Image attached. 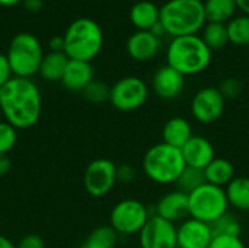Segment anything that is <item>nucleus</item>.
Returning <instances> with one entry per match:
<instances>
[{"instance_id":"obj_1","label":"nucleus","mask_w":249,"mask_h":248,"mask_svg":"<svg viewBox=\"0 0 249 248\" xmlns=\"http://www.w3.org/2000/svg\"><path fill=\"white\" fill-rule=\"evenodd\" d=\"M42 98L38 85L32 79L13 76L0 89L1 118L18 130L36 124L41 117Z\"/></svg>"},{"instance_id":"obj_2","label":"nucleus","mask_w":249,"mask_h":248,"mask_svg":"<svg viewBox=\"0 0 249 248\" xmlns=\"http://www.w3.org/2000/svg\"><path fill=\"white\" fill-rule=\"evenodd\" d=\"M159 22L172 38L198 35L206 20L203 0H168L160 6Z\"/></svg>"},{"instance_id":"obj_3","label":"nucleus","mask_w":249,"mask_h":248,"mask_svg":"<svg viewBox=\"0 0 249 248\" xmlns=\"http://www.w3.org/2000/svg\"><path fill=\"white\" fill-rule=\"evenodd\" d=\"M213 51L206 45L200 35H185L172 38L168 51V66L179 72L182 76H194L203 73L212 63Z\"/></svg>"},{"instance_id":"obj_4","label":"nucleus","mask_w":249,"mask_h":248,"mask_svg":"<svg viewBox=\"0 0 249 248\" xmlns=\"http://www.w3.org/2000/svg\"><path fill=\"white\" fill-rule=\"evenodd\" d=\"M64 53L70 60L92 61L104 47L102 28L90 18H79L66 29Z\"/></svg>"},{"instance_id":"obj_5","label":"nucleus","mask_w":249,"mask_h":248,"mask_svg":"<svg viewBox=\"0 0 249 248\" xmlns=\"http://www.w3.org/2000/svg\"><path fill=\"white\" fill-rule=\"evenodd\" d=\"M142 167L150 181L160 186H168L178 181L187 165L181 149L160 142L150 146L144 152Z\"/></svg>"},{"instance_id":"obj_6","label":"nucleus","mask_w":249,"mask_h":248,"mask_svg":"<svg viewBox=\"0 0 249 248\" xmlns=\"http://www.w3.org/2000/svg\"><path fill=\"white\" fill-rule=\"evenodd\" d=\"M44 56L39 39L28 32H20L13 37L6 53L13 76L26 79H31L39 72Z\"/></svg>"},{"instance_id":"obj_7","label":"nucleus","mask_w":249,"mask_h":248,"mask_svg":"<svg viewBox=\"0 0 249 248\" xmlns=\"http://www.w3.org/2000/svg\"><path fill=\"white\" fill-rule=\"evenodd\" d=\"M190 218L212 225L226 212H229V202L226 191L222 187L204 183L197 190L188 194Z\"/></svg>"},{"instance_id":"obj_8","label":"nucleus","mask_w":249,"mask_h":248,"mask_svg":"<svg viewBox=\"0 0 249 248\" xmlns=\"http://www.w3.org/2000/svg\"><path fill=\"white\" fill-rule=\"evenodd\" d=\"M152 216L149 208L139 199L118 202L109 213V227L123 237L139 235Z\"/></svg>"},{"instance_id":"obj_9","label":"nucleus","mask_w":249,"mask_h":248,"mask_svg":"<svg viewBox=\"0 0 249 248\" xmlns=\"http://www.w3.org/2000/svg\"><path fill=\"white\" fill-rule=\"evenodd\" d=\"M149 98V88L137 76H125L111 86L109 102L123 113H131L142 108Z\"/></svg>"},{"instance_id":"obj_10","label":"nucleus","mask_w":249,"mask_h":248,"mask_svg":"<svg viewBox=\"0 0 249 248\" xmlns=\"http://www.w3.org/2000/svg\"><path fill=\"white\" fill-rule=\"evenodd\" d=\"M117 183V165L111 159L98 158L86 167L83 184L92 197L107 196Z\"/></svg>"},{"instance_id":"obj_11","label":"nucleus","mask_w":249,"mask_h":248,"mask_svg":"<svg viewBox=\"0 0 249 248\" xmlns=\"http://www.w3.org/2000/svg\"><path fill=\"white\" fill-rule=\"evenodd\" d=\"M226 107V99L214 86H206L197 91L191 99V114L193 117L203 124H212L217 121Z\"/></svg>"},{"instance_id":"obj_12","label":"nucleus","mask_w":249,"mask_h":248,"mask_svg":"<svg viewBox=\"0 0 249 248\" xmlns=\"http://www.w3.org/2000/svg\"><path fill=\"white\" fill-rule=\"evenodd\" d=\"M140 248H178L177 244V225L152 215L139 234Z\"/></svg>"},{"instance_id":"obj_13","label":"nucleus","mask_w":249,"mask_h":248,"mask_svg":"<svg viewBox=\"0 0 249 248\" xmlns=\"http://www.w3.org/2000/svg\"><path fill=\"white\" fill-rule=\"evenodd\" d=\"M213 241L212 225L187 218L177 225V244L178 248H209Z\"/></svg>"},{"instance_id":"obj_14","label":"nucleus","mask_w":249,"mask_h":248,"mask_svg":"<svg viewBox=\"0 0 249 248\" xmlns=\"http://www.w3.org/2000/svg\"><path fill=\"white\" fill-rule=\"evenodd\" d=\"M155 215L172 222V224H181L187 218H190V205H188V194L172 190L166 194H163L155 208Z\"/></svg>"},{"instance_id":"obj_15","label":"nucleus","mask_w":249,"mask_h":248,"mask_svg":"<svg viewBox=\"0 0 249 248\" xmlns=\"http://www.w3.org/2000/svg\"><path fill=\"white\" fill-rule=\"evenodd\" d=\"M184 86L185 76L168 64L159 67L152 77V89L162 99H175L182 94Z\"/></svg>"},{"instance_id":"obj_16","label":"nucleus","mask_w":249,"mask_h":248,"mask_svg":"<svg viewBox=\"0 0 249 248\" xmlns=\"http://www.w3.org/2000/svg\"><path fill=\"white\" fill-rule=\"evenodd\" d=\"M182 158L185 161L187 167H193V168H198V170H204L214 158V146L213 143L204 137V136H193L182 148Z\"/></svg>"},{"instance_id":"obj_17","label":"nucleus","mask_w":249,"mask_h":248,"mask_svg":"<svg viewBox=\"0 0 249 248\" xmlns=\"http://www.w3.org/2000/svg\"><path fill=\"white\" fill-rule=\"evenodd\" d=\"M128 56L136 61H149L160 50V39L150 31H136L125 44Z\"/></svg>"},{"instance_id":"obj_18","label":"nucleus","mask_w":249,"mask_h":248,"mask_svg":"<svg viewBox=\"0 0 249 248\" xmlns=\"http://www.w3.org/2000/svg\"><path fill=\"white\" fill-rule=\"evenodd\" d=\"M95 79L93 67L89 61L69 60L61 83L71 92H83V89Z\"/></svg>"},{"instance_id":"obj_19","label":"nucleus","mask_w":249,"mask_h":248,"mask_svg":"<svg viewBox=\"0 0 249 248\" xmlns=\"http://www.w3.org/2000/svg\"><path fill=\"white\" fill-rule=\"evenodd\" d=\"M193 136V126L184 117L169 118L162 129V142L178 149H181Z\"/></svg>"},{"instance_id":"obj_20","label":"nucleus","mask_w":249,"mask_h":248,"mask_svg":"<svg viewBox=\"0 0 249 248\" xmlns=\"http://www.w3.org/2000/svg\"><path fill=\"white\" fill-rule=\"evenodd\" d=\"M160 7L150 0H140L130 10V20L137 31H150L159 22Z\"/></svg>"},{"instance_id":"obj_21","label":"nucleus","mask_w":249,"mask_h":248,"mask_svg":"<svg viewBox=\"0 0 249 248\" xmlns=\"http://www.w3.org/2000/svg\"><path fill=\"white\" fill-rule=\"evenodd\" d=\"M69 60L70 58L66 56V53L50 51L48 54L44 56L38 75L44 80H48V82H61L66 67L69 64Z\"/></svg>"},{"instance_id":"obj_22","label":"nucleus","mask_w":249,"mask_h":248,"mask_svg":"<svg viewBox=\"0 0 249 248\" xmlns=\"http://www.w3.org/2000/svg\"><path fill=\"white\" fill-rule=\"evenodd\" d=\"M206 183L225 189L236 175L235 167L231 161L225 158H214L206 168H204Z\"/></svg>"},{"instance_id":"obj_23","label":"nucleus","mask_w":249,"mask_h":248,"mask_svg":"<svg viewBox=\"0 0 249 248\" xmlns=\"http://www.w3.org/2000/svg\"><path fill=\"white\" fill-rule=\"evenodd\" d=\"M229 206L239 212H249V177H235L226 187Z\"/></svg>"},{"instance_id":"obj_24","label":"nucleus","mask_w":249,"mask_h":248,"mask_svg":"<svg viewBox=\"0 0 249 248\" xmlns=\"http://www.w3.org/2000/svg\"><path fill=\"white\" fill-rule=\"evenodd\" d=\"M238 10L236 0H206L204 1V13L206 20L213 23H226Z\"/></svg>"},{"instance_id":"obj_25","label":"nucleus","mask_w":249,"mask_h":248,"mask_svg":"<svg viewBox=\"0 0 249 248\" xmlns=\"http://www.w3.org/2000/svg\"><path fill=\"white\" fill-rule=\"evenodd\" d=\"M117 243L118 234L109 225H102L95 228L79 248H115Z\"/></svg>"},{"instance_id":"obj_26","label":"nucleus","mask_w":249,"mask_h":248,"mask_svg":"<svg viewBox=\"0 0 249 248\" xmlns=\"http://www.w3.org/2000/svg\"><path fill=\"white\" fill-rule=\"evenodd\" d=\"M203 41L206 42V45L214 51V50H220L223 47H226V44H229V37H228V29H226V23H213V22H207L203 28V35H201Z\"/></svg>"},{"instance_id":"obj_27","label":"nucleus","mask_w":249,"mask_h":248,"mask_svg":"<svg viewBox=\"0 0 249 248\" xmlns=\"http://www.w3.org/2000/svg\"><path fill=\"white\" fill-rule=\"evenodd\" d=\"M229 42L235 45H248L249 44V16L239 15L232 18L226 23Z\"/></svg>"},{"instance_id":"obj_28","label":"nucleus","mask_w":249,"mask_h":248,"mask_svg":"<svg viewBox=\"0 0 249 248\" xmlns=\"http://www.w3.org/2000/svg\"><path fill=\"white\" fill-rule=\"evenodd\" d=\"M204 183H206L204 170L185 167L184 171L181 172L178 181L175 183V186H177V190H179L185 194H190L194 190H197L200 186H203Z\"/></svg>"},{"instance_id":"obj_29","label":"nucleus","mask_w":249,"mask_h":248,"mask_svg":"<svg viewBox=\"0 0 249 248\" xmlns=\"http://www.w3.org/2000/svg\"><path fill=\"white\" fill-rule=\"evenodd\" d=\"M212 231L213 237L216 235H233V237H241V221L238 219L236 215L232 212H226L223 216H220L216 222L212 224Z\"/></svg>"},{"instance_id":"obj_30","label":"nucleus","mask_w":249,"mask_h":248,"mask_svg":"<svg viewBox=\"0 0 249 248\" xmlns=\"http://www.w3.org/2000/svg\"><path fill=\"white\" fill-rule=\"evenodd\" d=\"M83 96L86 101L92 104H102L109 101V94H111V86H108L102 80H92L85 89H83Z\"/></svg>"},{"instance_id":"obj_31","label":"nucleus","mask_w":249,"mask_h":248,"mask_svg":"<svg viewBox=\"0 0 249 248\" xmlns=\"http://www.w3.org/2000/svg\"><path fill=\"white\" fill-rule=\"evenodd\" d=\"M18 142V129L4 120H0V153L7 155Z\"/></svg>"},{"instance_id":"obj_32","label":"nucleus","mask_w":249,"mask_h":248,"mask_svg":"<svg viewBox=\"0 0 249 248\" xmlns=\"http://www.w3.org/2000/svg\"><path fill=\"white\" fill-rule=\"evenodd\" d=\"M244 85L238 77H228L220 83L219 91L222 92V95L225 96V99H235L242 94Z\"/></svg>"},{"instance_id":"obj_33","label":"nucleus","mask_w":249,"mask_h":248,"mask_svg":"<svg viewBox=\"0 0 249 248\" xmlns=\"http://www.w3.org/2000/svg\"><path fill=\"white\" fill-rule=\"evenodd\" d=\"M209 248H247L241 237L233 235H216Z\"/></svg>"},{"instance_id":"obj_34","label":"nucleus","mask_w":249,"mask_h":248,"mask_svg":"<svg viewBox=\"0 0 249 248\" xmlns=\"http://www.w3.org/2000/svg\"><path fill=\"white\" fill-rule=\"evenodd\" d=\"M136 177H137V172L133 165H130V164L117 165V181L118 183L130 184L136 180Z\"/></svg>"},{"instance_id":"obj_35","label":"nucleus","mask_w":249,"mask_h":248,"mask_svg":"<svg viewBox=\"0 0 249 248\" xmlns=\"http://www.w3.org/2000/svg\"><path fill=\"white\" fill-rule=\"evenodd\" d=\"M12 77H13V73H12L9 60H7V57H6V54H1V53H0V89H1Z\"/></svg>"},{"instance_id":"obj_36","label":"nucleus","mask_w":249,"mask_h":248,"mask_svg":"<svg viewBox=\"0 0 249 248\" xmlns=\"http://www.w3.org/2000/svg\"><path fill=\"white\" fill-rule=\"evenodd\" d=\"M18 248H45L44 244V240L39 237V235H35V234H28L25 235L18 244Z\"/></svg>"},{"instance_id":"obj_37","label":"nucleus","mask_w":249,"mask_h":248,"mask_svg":"<svg viewBox=\"0 0 249 248\" xmlns=\"http://www.w3.org/2000/svg\"><path fill=\"white\" fill-rule=\"evenodd\" d=\"M23 6L28 12H39L44 7V1L42 0H23Z\"/></svg>"},{"instance_id":"obj_38","label":"nucleus","mask_w":249,"mask_h":248,"mask_svg":"<svg viewBox=\"0 0 249 248\" xmlns=\"http://www.w3.org/2000/svg\"><path fill=\"white\" fill-rule=\"evenodd\" d=\"M12 168V161L9 158V155L0 153V177L6 175Z\"/></svg>"},{"instance_id":"obj_39","label":"nucleus","mask_w":249,"mask_h":248,"mask_svg":"<svg viewBox=\"0 0 249 248\" xmlns=\"http://www.w3.org/2000/svg\"><path fill=\"white\" fill-rule=\"evenodd\" d=\"M50 50L64 53V39H63V37H53L50 39Z\"/></svg>"},{"instance_id":"obj_40","label":"nucleus","mask_w":249,"mask_h":248,"mask_svg":"<svg viewBox=\"0 0 249 248\" xmlns=\"http://www.w3.org/2000/svg\"><path fill=\"white\" fill-rule=\"evenodd\" d=\"M150 32H152L155 37H158L159 39H160V37H163V35L166 34V32H165V28L162 26V23H160V22H158V23L150 29Z\"/></svg>"},{"instance_id":"obj_41","label":"nucleus","mask_w":249,"mask_h":248,"mask_svg":"<svg viewBox=\"0 0 249 248\" xmlns=\"http://www.w3.org/2000/svg\"><path fill=\"white\" fill-rule=\"evenodd\" d=\"M0 248H18L7 237L0 235Z\"/></svg>"},{"instance_id":"obj_42","label":"nucleus","mask_w":249,"mask_h":248,"mask_svg":"<svg viewBox=\"0 0 249 248\" xmlns=\"http://www.w3.org/2000/svg\"><path fill=\"white\" fill-rule=\"evenodd\" d=\"M236 3H238V9H241L244 15L249 16V0H236Z\"/></svg>"},{"instance_id":"obj_43","label":"nucleus","mask_w":249,"mask_h":248,"mask_svg":"<svg viewBox=\"0 0 249 248\" xmlns=\"http://www.w3.org/2000/svg\"><path fill=\"white\" fill-rule=\"evenodd\" d=\"M23 0H0V6L3 7H12V6H16L19 3H22Z\"/></svg>"},{"instance_id":"obj_44","label":"nucleus","mask_w":249,"mask_h":248,"mask_svg":"<svg viewBox=\"0 0 249 248\" xmlns=\"http://www.w3.org/2000/svg\"><path fill=\"white\" fill-rule=\"evenodd\" d=\"M0 120H1V113H0Z\"/></svg>"},{"instance_id":"obj_45","label":"nucleus","mask_w":249,"mask_h":248,"mask_svg":"<svg viewBox=\"0 0 249 248\" xmlns=\"http://www.w3.org/2000/svg\"><path fill=\"white\" fill-rule=\"evenodd\" d=\"M0 224H1V219H0Z\"/></svg>"}]
</instances>
